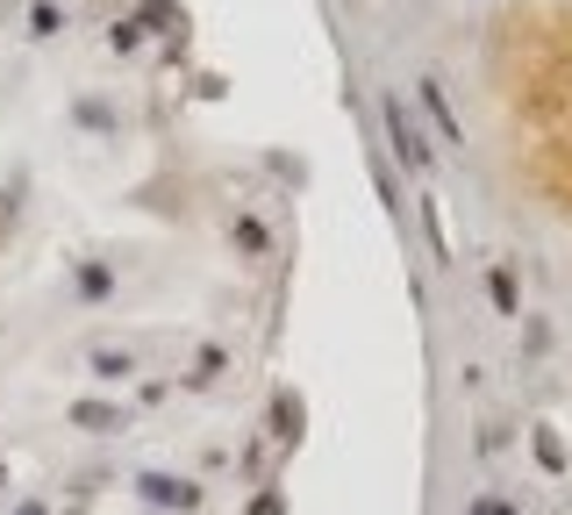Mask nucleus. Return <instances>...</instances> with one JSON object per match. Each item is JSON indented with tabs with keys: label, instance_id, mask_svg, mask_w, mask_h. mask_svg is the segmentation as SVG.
<instances>
[{
	"label": "nucleus",
	"instance_id": "obj_1",
	"mask_svg": "<svg viewBox=\"0 0 572 515\" xmlns=\"http://www.w3.org/2000/svg\"><path fill=\"white\" fill-rule=\"evenodd\" d=\"M386 136H394V150H401V165H409V172H430V144H423V129H415V115L401 108V101H386Z\"/></svg>",
	"mask_w": 572,
	"mask_h": 515
},
{
	"label": "nucleus",
	"instance_id": "obj_2",
	"mask_svg": "<svg viewBox=\"0 0 572 515\" xmlns=\"http://www.w3.org/2000/svg\"><path fill=\"white\" fill-rule=\"evenodd\" d=\"M415 94H423V108H430V123H436V136H444V144H458V108H451V101H444V80H423V86H415Z\"/></svg>",
	"mask_w": 572,
	"mask_h": 515
},
{
	"label": "nucleus",
	"instance_id": "obj_3",
	"mask_svg": "<svg viewBox=\"0 0 572 515\" xmlns=\"http://www.w3.org/2000/svg\"><path fill=\"white\" fill-rule=\"evenodd\" d=\"M144 494H150L158 508H193V502H201V487H193V480H165V473H150Z\"/></svg>",
	"mask_w": 572,
	"mask_h": 515
},
{
	"label": "nucleus",
	"instance_id": "obj_4",
	"mask_svg": "<svg viewBox=\"0 0 572 515\" xmlns=\"http://www.w3.org/2000/svg\"><path fill=\"white\" fill-rule=\"evenodd\" d=\"M487 301H494L501 315H516V308H522V286H516V272H508V265H494V272H487Z\"/></svg>",
	"mask_w": 572,
	"mask_h": 515
},
{
	"label": "nucleus",
	"instance_id": "obj_5",
	"mask_svg": "<svg viewBox=\"0 0 572 515\" xmlns=\"http://www.w3.org/2000/svg\"><path fill=\"white\" fill-rule=\"evenodd\" d=\"M86 366H94V380H123V372H137V358H129L123 344H100V351L86 358Z\"/></svg>",
	"mask_w": 572,
	"mask_h": 515
},
{
	"label": "nucleus",
	"instance_id": "obj_6",
	"mask_svg": "<svg viewBox=\"0 0 572 515\" xmlns=\"http://www.w3.org/2000/svg\"><path fill=\"white\" fill-rule=\"evenodd\" d=\"M72 422H80V430H123V408H108V401H80V408H72Z\"/></svg>",
	"mask_w": 572,
	"mask_h": 515
},
{
	"label": "nucleus",
	"instance_id": "obj_7",
	"mask_svg": "<svg viewBox=\"0 0 572 515\" xmlns=\"http://www.w3.org/2000/svg\"><path fill=\"white\" fill-rule=\"evenodd\" d=\"M273 430L286 437V444L300 437V401H294V393H279V401H273Z\"/></svg>",
	"mask_w": 572,
	"mask_h": 515
},
{
	"label": "nucleus",
	"instance_id": "obj_8",
	"mask_svg": "<svg viewBox=\"0 0 572 515\" xmlns=\"http://www.w3.org/2000/svg\"><path fill=\"white\" fill-rule=\"evenodd\" d=\"M57 29H65V8L36 0V14H29V36H57Z\"/></svg>",
	"mask_w": 572,
	"mask_h": 515
},
{
	"label": "nucleus",
	"instance_id": "obj_9",
	"mask_svg": "<svg viewBox=\"0 0 572 515\" xmlns=\"http://www.w3.org/2000/svg\"><path fill=\"white\" fill-rule=\"evenodd\" d=\"M222 366H230V358H222V351H215V344H208V351H201V358H193V372H187V380H193V387H208V380H215V372H222Z\"/></svg>",
	"mask_w": 572,
	"mask_h": 515
},
{
	"label": "nucleus",
	"instance_id": "obj_10",
	"mask_svg": "<svg viewBox=\"0 0 572 515\" xmlns=\"http://www.w3.org/2000/svg\"><path fill=\"white\" fill-rule=\"evenodd\" d=\"M137 22H158V29H179V8H172V0H144V14H137Z\"/></svg>",
	"mask_w": 572,
	"mask_h": 515
},
{
	"label": "nucleus",
	"instance_id": "obj_11",
	"mask_svg": "<svg viewBox=\"0 0 572 515\" xmlns=\"http://www.w3.org/2000/svg\"><path fill=\"white\" fill-rule=\"evenodd\" d=\"M80 294H86V301L108 294V265H80Z\"/></svg>",
	"mask_w": 572,
	"mask_h": 515
},
{
	"label": "nucleus",
	"instance_id": "obj_12",
	"mask_svg": "<svg viewBox=\"0 0 572 515\" xmlns=\"http://www.w3.org/2000/svg\"><path fill=\"white\" fill-rule=\"evenodd\" d=\"M236 244H244L251 258H265V230H258V222H251V216H236Z\"/></svg>",
	"mask_w": 572,
	"mask_h": 515
},
{
	"label": "nucleus",
	"instance_id": "obj_13",
	"mask_svg": "<svg viewBox=\"0 0 572 515\" xmlns=\"http://www.w3.org/2000/svg\"><path fill=\"white\" fill-rule=\"evenodd\" d=\"M14 216H22V193H0V244H8V237H14Z\"/></svg>",
	"mask_w": 572,
	"mask_h": 515
},
{
	"label": "nucleus",
	"instance_id": "obj_14",
	"mask_svg": "<svg viewBox=\"0 0 572 515\" xmlns=\"http://www.w3.org/2000/svg\"><path fill=\"white\" fill-rule=\"evenodd\" d=\"M537 459H544V465H551V473H559V465H565V451H559V437H551V430H544V437H537Z\"/></svg>",
	"mask_w": 572,
	"mask_h": 515
},
{
	"label": "nucleus",
	"instance_id": "obj_15",
	"mask_svg": "<svg viewBox=\"0 0 572 515\" xmlns=\"http://www.w3.org/2000/svg\"><path fill=\"white\" fill-rule=\"evenodd\" d=\"M137 36H144L137 22H115V29H108V43H115V51H137Z\"/></svg>",
	"mask_w": 572,
	"mask_h": 515
},
{
	"label": "nucleus",
	"instance_id": "obj_16",
	"mask_svg": "<svg viewBox=\"0 0 572 515\" xmlns=\"http://www.w3.org/2000/svg\"><path fill=\"white\" fill-rule=\"evenodd\" d=\"M473 515H516V508H508V502H479Z\"/></svg>",
	"mask_w": 572,
	"mask_h": 515
},
{
	"label": "nucleus",
	"instance_id": "obj_17",
	"mask_svg": "<svg viewBox=\"0 0 572 515\" xmlns=\"http://www.w3.org/2000/svg\"><path fill=\"white\" fill-rule=\"evenodd\" d=\"M251 515H279V494H265V502H258V508H251Z\"/></svg>",
	"mask_w": 572,
	"mask_h": 515
},
{
	"label": "nucleus",
	"instance_id": "obj_18",
	"mask_svg": "<svg viewBox=\"0 0 572 515\" xmlns=\"http://www.w3.org/2000/svg\"><path fill=\"white\" fill-rule=\"evenodd\" d=\"M0 480H8V465H0Z\"/></svg>",
	"mask_w": 572,
	"mask_h": 515
}]
</instances>
